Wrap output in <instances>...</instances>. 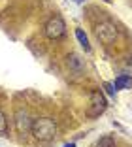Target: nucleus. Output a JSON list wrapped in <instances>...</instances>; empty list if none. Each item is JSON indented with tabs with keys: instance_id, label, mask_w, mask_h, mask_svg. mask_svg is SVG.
I'll use <instances>...</instances> for the list:
<instances>
[{
	"instance_id": "7",
	"label": "nucleus",
	"mask_w": 132,
	"mask_h": 147,
	"mask_svg": "<svg viewBox=\"0 0 132 147\" xmlns=\"http://www.w3.org/2000/svg\"><path fill=\"white\" fill-rule=\"evenodd\" d=\"M113 87H115V91H123V89H130V87H132V79L128 78V76H119V78L115 79Z\"/></svg>"
},
{
	"instance_id": "1",
	"label": "nucleus",
	"mask_w": 132,
	"mask_h": 147,
	"mask_svg": "<svg viewBox=\"0 0 132 147\" xmlns=\"http://www.w3.org/2000/svg\"><path fill=\"white\" fill-rule=\"evenodd\" d=\"M57 132H59V126H57L55 119H51V117H40V119L32 121L30 134L38 142H51L57 136Z\"/></svg>"
},
{
	"instance_id": "8",
	"label": "nucleus",
	"mask_w": 132,
	"mask_h": 147,
	"mask_svg": "<svg viewBox=\"0 0 132 147\" xmlns=\"http://www.w3.org/2000/svg\"><path fill=\"white\" fill-rule=\"evenodd\" d=\"M76 38H77V42L81 43V47L85 49V51H91V43H89V38H87V34L81 28H77L76 30Z\"/></svg>"
},
{
	"instance_id": "2",
	"label": "nucleus",
	"mask_w": 132,
	"mask_h": 147,
	"mask_svg": "<svg viewBox=\"0 0 132 147\" xmlns=\"http://www.w3.org/2000/svg\"><path fill=\"white\" fill-rule=\"evenodd\" d=\"M94 36H96L98 42L106 43V45H110V43H115L117 42V38H119V28L115 26V23L111 21H100L94 25Z\"/></svg>"
},
{
	"instance_id": "10",
	"label": "nucleus",
	"mask_w": 132,
	"mask_h": 147,
	"mask_svg": "<svg viewBox=\"0 0 132 147\" xmlns=\"http://www.w3.org/2000/svg\"><path fill=\"white\" fill-rule=\"evenodd\" d=\"M6 134H8V117L0 109V136H6Z\"/></svg>"
},
{
	"instance_id": "6",
	"label": "nucleus",
	"mask_w": 132,
	"mask_h": 147,
	"mask_svg": "<svg viewBox=\"0 0 132 147\" xmlns=\"http://www.w3.org/2000/svg\"><path fill=\"white\" fill-rule=\"evenodd\" d=\"M66 66H68V70L72 74H83V70H85L83 59H81L79 55H76V53H72V55L66 57Z\"/></svg>"
},
{
	"instance_id": "9",
	"label": "nucleus",
	"mask_w": 132,
	"mask_h": 147,
	"mask_svg": "<svg viewBox=\"0 0 132 147\" xmlns=\"http://www.w3.org/2000/svg\"><path fill=\"white\" fill-rule=\"evenodd\" d=\"M96 147H115V140L111 136H102L96 142Z\"/></svg>"
},
{
	"instance_id": "4",
	"label": "nucleus",
	"mask_w": 132,
	"mask_h": 147,
	"mask_svg": "<svg viewBox=\"0 0 132 147\" xmlns=\"http://www.w3.org/2000/svg\"><path fill=\"white\" fill-rule=\"evenodd\" d=\"M108 108V100L106 96L102 94V91H93L91 92V106L89 109H87V115L89 117H98V115H102L104 111H106Z\"/></svg>"
},
{
	"instance_id": "3",
	"label": "nucleus",
	"mask_w": 132,
	"mask_h": 147,
	"mask_svg": "<svg viewBox=\"0 0 132 147\" xmlns=\"http://www.w3.org/2000/svg\"><path fill=\"white\" fill-rule=\"evenodd\" d=\"M43 34L49 40H60L66 34V23L60 15H53V17L47 19L45 26H43Z\"/></svg>"
},
{
	"instance_id": "14",
	"label": "nucleus",
	"mask_w": 132,
	"mask_h": 147,
	"mask_svg": "<svg viewBox=\"0 0 132 147\" xmlns=\"http://www.w3.org/2000/svg\"><path fill=\"white\" fill-rule=\"evenodd\" d=\"M76 2H77V4H81V2H83V0H76Z\"/></svg>"
},
{
	"instance_id": "11",
	"label": "nucleus",
	"mask_w": 132,
	"mask_h": 147,
	"mask_svg": "<svg viewBox=\"0 0 132 147\" xmlns=\"http://www.w3.org/2000/svg\"><path fill=\"white\" fill-rule=\"evenodd\" d=\"M104 89H106V92H108L110 96L115 94V87H113V83H104Z\"/></svg>"
},
{
	"instance_id": "5",
	"label": "nucleus",
	"mask_w": 132,
	"mask_h": 147,
	"mask_svg": "<svg viewBox=\"0 0 132 147\" xmlns=\"http://www.w3.org/2000/svg\"><path fill=\"white\" fill-rule=\"evenodd\" d=\"M32 117H30V113L26 111V109H17L15 111V115H13V123H15V128H17L19 134H26V132H30V128H32Z\"/></svg>"
},
{
	"instance_id": "12",
	"label": "nucleus",
	"mask_w": 132,
	"mask_h": 147,
	"mask_svg": "<svg viewBox=\"0 0 132 147\" xmlns=\"http://www.w3.org/2000/svg\"><path fill=\"white\" fill-rule=\"evenodd\" d=\"M64 147H76V143H66Z\"/></svg>"
},
{
	"instance_id": "13",
	"label": "nucleus",
	"mask_w": 132,
	"mask_h": 147,
	"mask_svg": "<svg viewBox=\"0 0 132 147\" xmlns=\"http://www.w3.org/2000/svg\"><path fill=\"white\" fill-rule=\"evenodd\" d=\"M104 2H106V4H111V0H104Z\"/></svg>"
}]
</instances>
